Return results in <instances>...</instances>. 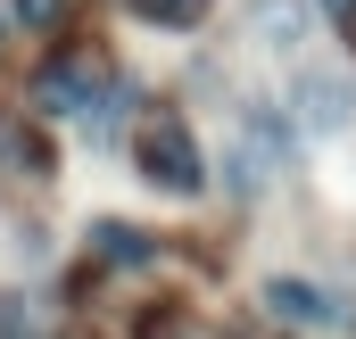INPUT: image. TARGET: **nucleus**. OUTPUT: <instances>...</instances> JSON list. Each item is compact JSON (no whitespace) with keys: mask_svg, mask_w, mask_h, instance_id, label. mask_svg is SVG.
Returning a JSON list of instances; mask_svg holds the SVG:
<instances>
[{"mask_svg":"<svg viewBox=\"0 0 356 339\" xmlns=\"http://www.w3.org/2000/svg\"><path fill=\"white\" fill-rule=\"evenodd\" d=\"M133 149H141V166L149 182H166V190H199V141H191V124H182L175 108H158V116H141V133H133Z\"/></svg>","mask_w":356,"mask_h":339,"instance_id":"obj_1","label":"nucleus"},{"mask_svg":"<svg viewBox=\"0 0 356 339\" xmlns=\"http://www.w3.org/2000/svg\"><path fill=\"white\" fill-rule=\"evenodd\" d=\"M282 166H290V116H282V108H249V116L232 124V182L257 190V182H273Z\"/></svg>","mask_w":356,"mask_h":339,"instance_id":"obj_2","label":"nucleus"},{"mask_svg":"<svg viewBox=\"0 0 356 339\" xmlns=\"http://www.w3.org/2000/svg\"><path fill=\"white\" fill-rule=\"evenodd\" d=\"M348 116H356V83L340 67H307V75H298V124H307V133H340Z\"/></svg>","mask_w":356,"mask_h":339,"instance_id":"obj_3","label":"nucleus"},{"mask_svg":"<svg viewBox=\"0 0 356 339\" xmlns=\"http://www.w3.org/2000/svg\"><path fill=\"white\" fill-rule=\"evenodd\" d=\"M249 33H257L266 50L290 58V50L315 42V8H307V0H257V8H249Z\"/></svg>","mask_w":356,"mask_h":339,"instance_id":"obj_4","label":"nucleus"},{"mask_svg":"<svg viewBox=\"0 0 356 339\" xmlns=\"http://www.w3.org/2000/svg\"><path fill=\"white\" fill-rule=\"evenodd\" d=\"M266 306L282 323H298V331H332V323H340V298L315 290V281H266Z\"/></svg>","mask_w":356,"mask_h":339,"instance_id":"obj_5","label":"nucleus"},{"mask_svg":"<svg viewBox=\"0 0 356 339\" xmlns=\"http://www.w3.org/2000/svg\"><path fill=\"white\" fill-rule=\"evenodd\" d=\"M133 17H149V25H199L207 0H133Z\"/></svg>","mask_w":356,"mask_h":339,"instance_id":"obj_6","label":"nucleus"},{"mask_svg":"<svg viewBox=\"0 0 356 339\" xmlns=\"http://www.w3.org/2000/svg\"><path fill=\"white\" fill-rule=\"evenodd\" d=\"M0 33H8V17H0Z\"/></svg>","mask_w":356,"mask_h":339,"instance_id":"obj_7","label":"nucleus"}]
</instances>
